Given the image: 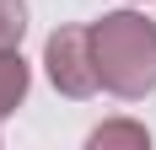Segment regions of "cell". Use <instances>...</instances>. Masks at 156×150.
<instances>
[{"label": "cell", "instance_id": "1", "mask_svg": "<svg viewBox=\"0 0 156 150\" xmlns=\"http://www.w3.org/2000/svg\"><path fill=\"white\" fill-rule=\"evenodd\" d=\"M92 59H97V80L119 97H145L156 86V27L135 11L102 16L92 22Z\"/></svg>", "mask_w": 156, "mask_h": 150}, {"label": "cell", "instance_id": "4", "mask_svg": "<svg viewBox=\"0 0 156 150\" xmlns=\"http://www.w3.org/2000/svg\"><path fill=\"white\" fill-rule=\"evenodd\" d=\"M22 27H27V5L22 0H0V54L22 43Z\"/></svg>", "mask_w": 156, "mask_h": 150}, {"label": "cell", "instance_id": "5", "mask_svg": "<svg viewBox=\"0 0 156 150\" xmlns=\"http://www.w3.org/2000/svg\"><path fill=\"white\" fill-rule=\"evenodd\" d=\"M145 139L151 134H145L140 123H102V129L92 134V145H145Z\"/></svg>", "mask_w": 156, "mask_h": 150}, {"label": "cell", "instance_id": "3", "mask_svg": "<svg viewBox=\"0 0 156 150\" xmlns=\"http://www.w3.org/2000/svg\"><path fill=\"white\" fill-rule=\"evenodd\" d=\"M22 91H27V64H22L16 48H5V54H0V118L22 102Z\"/></svg>", "mask_w": 156, "mask_h": 150}, {"label": "cell", "instance_id": "2", "mask_svg": "<svg viewBox=\"0 0 156 150\" xmlns=\"http://www.w3.org/2000/svg\"><path fill=\"white\" fill-rule=\"evenodd\" d=\"M43 59H48V75H54V86L65 97H86V91L102 86L97 80V59H92V32L86 27H59L48 38Z\"/></svg>", "mask_w": 156, "mask_h": 150}]
</instances>
